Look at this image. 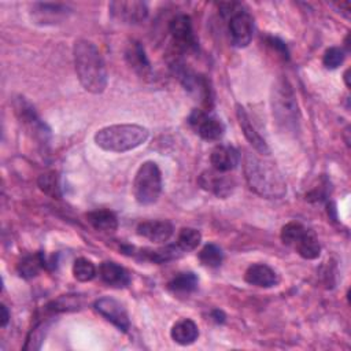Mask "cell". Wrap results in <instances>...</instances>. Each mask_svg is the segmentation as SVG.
Segmentation results:
<instances>
[{"instance_id": "cell-21", "label": "cell", "mask_w": 351, "mask_h": 351, "mask_svg": "<svg viewBox=\"0 0 351 351\" xmlns=\"http://www.w3.org/2000/svg\"><path fill=\"white\" fill-rule=\"evenodd\" d=\"M86 219L90 226L99 232L111 233L118 228L117 215L110 210H93L86 214Z\"/></svg>"}, {"instance_id": "cell-20", "label": "cell", "mask_w": 351, "mask_h": 351, "mask_svg": "<svg viewBox=\"0 0 351 351\" xmlns=\"http://www.w3.org/2000/svg\"><path fill=\"white\" fill-rule=\"evenodd\" d=\"M296 252L304 258V259H315L321 254V245L318 241V237L311 229H307L303 232V234L296 240L293 247Z\"/></svg>"}, {"instance_id": "cell-15", "label": "cell", "mask_w": 351, "mask_h": 351, "mask_svg": "<svg viewBox=\"0 0 351 351\" xmlns=\"http://www.w3.org/2000/svg\"><path fill=\"white\" fill-rule=\"evenodd\" d=\"M125 59L130 69L141 78H147L151 75V63L145 55V49L141 43L136 40H130L125 48Z\"/></svg>"}, {"instance_id": "cell-2", "label": "cell", "mask_w": 351, "mask_h": 351, "mask_svg": "<svg viewBox=\"0 0 351 351\" xmlns=\"http://www.w3.org/2000/svg\"><path fill=\"white\" fill-rule=\"evenodd\" d=\"M244 176L250 188L266 199H280L287 193V182L280 170L270 162L247 152Z\"/></svg>"}, {"instance_id": "cell-9", "label": "cell", "mask_w": 351, "mask_h": 351, "mask_svg": "<svg viewBox=\"0 0 351 351\" xmlns=\"http://www.w3.org/2000/svg\"><path fill=\"white\" fill-rule=\"evenodd\" d=\"M108 11L115 21L126 25L141 23L148 15L147 4L138 0L111 1L108 4Z\"/></svg>"}, {"instance_id": "cell-24", "label": "cell", "mask_w": 351, "mask_h": 351, "mask_svg": "<svg viewBox=\"0 0 351 351\" xmlns=\"http://www.w3.org/2000/svg\"><path fill=\"white\" fill-rule=\"evenodd\" d=\"M202 241V234L197 229L182 228L177 236L176 244L182 254L193 251Z\"/></svg>"}, {"instance_id": "cell-7", "label": "cell", "mask_w": 351, "mask_h": 351, "mask_svg": "<svg viewBox=\"0 0 351 351\" xmlns=\"http://www.w3.org/2000/svg\"><path fill=\"white\" fill-rule=\"evenodd\" d=\"M169 32L173 38L174 47L180 52H192L197 49V40L193 33L192 21L188 15H176L169 23Z\"/></svg>"}, {"instance_id": "cell-34", "label": "cell", "mask_w": 351, "mask_h": 351, "mask_svg": "<svg viewBox=\"0 0 351 351\" xmlns=\"http://www.w3.org/2000/svg\"><path fill=\"white\" fill-rule=\"evenodd\" d=\"M348 73H350V69H347L346 73H344V81H346V85H347V86H350V82H348Z\"/></svg>"}, {"instance_id": "cell-26", "label": "cell", "mask_w": 351, "mask_h": 351, "mask_svg": "<svg viewBox=\"0 0 351 351\" xmlns=\"http://www.w3.org/2000/svg\"><path fill=\"white\" fill-rule=\"evenodd\" d=\"M199 261L206 267H218L223 261L222 250L217 244L208 243L200 250Z\"/></svg>"}, {"instance_id": "cell-8", "label": "cell", "mask_w": 351, "mask_h": 351, "mask_svg": "<svg viewBox=\"0 0 351 351\" xmlns=\"http://www.w3.org/2000/svg\"><path fill=\"white\" fill-rule=\"evenodd\" d=\"M188 122L191 128L203 138L207 141H217L223 136L225 128L223 123L213 117L210 112L202 110V108H195L188 117Z\"/></svg>"}, {"instance_id": "cell-18", "label": "cell", "mask_w": 351, "mask_h": 351, "mask_svg": "<svg viewBox=\"0 0 351 351\" xmlns=\"http://www.w3.org/2000/svg\"><path fill=\"white\" fill-rule=\"evenodd\" d=\"M99 276L104 284L112 288H125L130 284L128 270L112 261H104L100 263Z\"/></svg>"}, {"instance_id": "cell-14", "label": "cell", "mask_w": 351, "mask_h": 351, "mask_svg": "<svg viewBox=\"0 0 351 351\" xmlns=\"http://www.w3.org/2000/svg\"><path fill=\"white\" fill-rule=\"evenodd\" d=\"M236 117H237V121H239V125L244 133V137L248 140V143L252 145V148L262 154V155H269L270 154V149L265 141V138L259 134V132L255 129V126L252 125L251 119H250V115L247 114L245 108L241 107L240 104L236 106Z\"/></svg>"}, {"instance_id": "cell-32", "label": "cell", "mask_w": 351, "mask_h": 351, "mask_svg": "<svg viewBox=\"0 0 351 351\" xmlns=\"http://www.w3.org/2000/svg\"><path fill=\"white\" fill-rule=\"evenodd\" d=\"M0 311H1V326L4 328L10 321V313H8V308L5 307V304L0 306Z\"/></svg>"}, {"instance_id": "cell-1", "label": "cell", "mask_w": 351, "mask_h": 351, "mask_svg": "<svg viewBox=\"0 0 351 351\" xmlns=\"http://www.w3.org/2000/svg\"><path fill=\"white\" fill-rule=\"evenodd\" d=\"M74 67L85 90L101 93L107 86V70L97 47L88 40H77L73 47Z\"/></svg>"}, {"instance_id": "cell-19", "label": "cell", "mask_w": 351, "mask_h": 351, "mask_svg": "<svg viewBox=\"0 0 351 351\" xmlns=\"http://www.w3.org/2000/svg\"><path fill=\"white\" fill-rule=\"evenodd\" d=\"M170 336L177 344L189 346V344L195 343V340L197 339L199 328L192 319L182 318L173 325V328L170 330Z\"/></svg>"}, {"instance_id": "cell-6", "label": "cell", "mask_w": 351, "mask_h": 351, "mask_svg": "<svg viewBox=\"0 0 351 351\" xmlns=\"http://www.w3.org/2000/svg\"><path fill=\"white\" fill-rule=\"evenodd\" d=\"M229 34L230 41L237 48L247 47L254 34V19L240 5L229 15Z\"/></svg>"}, {"instance_id": "cell-33", "label": "cell", "mask_w": 351, "mask_h": 351, "mask_svg": "<svg viewBox=\"0 0 351 351\" xmlns=\"http://www.w3.org/2000/svg\"><path fill=\"white\" fill-rule=\"evenodd\" d=\"M213 315H214V319L217 321V322H222L223 321V314L221 313V311H218V310H215V311H213Z\"/></svg>"}, {"instance_id": "cell-27", "label": "cell", "mask_w": 351, "mask_h": 351, "mask_svg": "<svg viewBox=\"0 0 351 351\" xmlns=\"http://www.w3.org/2000/svg\"><path fill=\"white\" fill-rule=\"evenodd\" d=\"M81 298L78 295H62L56 300L51 302L47 306L48 311L59 313V311H69V310H77L81 307Z\"/></svg>"}, {"instance_id": "cell-5", "label": "cell", "mask_w": 351, "mask_h": 351, "mask_svg": "<svg viewBox=\"0 0 351 351\" xmlns=\"http://www.w3.org/2000/svg\"><path fill=\"white\" fill-rule=\"evenodd\" d=\"M162 192V173L158 165L152 160L144 162L133 181V195L137 203L143 206L152 204L158 200Z\"/></svg>"}, {"instance_id": "cell-30", "label": "cell", "mask_w": 351, "mask_h": 351, "mask_svg": "<svg viewBox=\"0 0 351 351\" xmlns=\"http://www.w3.org/2000/svg\"><path fill=\"white\" fill-rule=\"evenodd\" d=\"M346 53L344 49L340 47H330L325 51L324 58H322V63L326 69L329 70H335L337 69L343 62H344Z\"/></svg>"}, {"instance_id": "cell-17", "label": "cell", "mask_w": 351, "mask_h": 351, "mask_svg": "<svg viewBox=\"0 0 351 351\" xmlns=\"http://www.w3.org/2000/svg\"><path fill=\"white\" fill-rule=\"evenodd\" d=\"M244 280L247 284L259 288L276 287L280 282V277L276 273V270L265 263L251 265L244 273Z\"/></svg>"}, {"instance_id": "cell-28", "label": "cell", "mask_w": 351, "mask_h": 351, "mask_svg": "<svg viewBox=\"0 0 351 351\" xmlns=\"http://www.w3.org/2000/svg\"><path fill=\"white\" fill-rule=\"evenodd\" d=\"M38 186L40 189L52 196V197H56L59 199L62 196V192H60V184H59V178H58V174L53 173V171H49V173H44L38 177Z\"/></svg>"}, {"instance_id": "cell-31", "label": "cell", "mask_w": 351, "mask_h": 351, "mask_svg": "<svg viewBox=\"0 0 351 351\" xmlns=\"http://www.w3.org/2000/svg\"><path fill=\"white\" fill-rule=\"evenodd\" d=\"M47 328H48V324L45 321H43L37 326H34L32 329V332L29 333L26 344H25L23 348L25 350H37V348H40L41 341L44 340V336H45V333L48 330Z\"/></svg>"}, {"instance_id": "cell-22", "label": "cell", "mask_w": 351, "mask_h": 351, "mask_svg": "<svg viewBox=\"0 0 351 351\" xmlns=\"http://www.w3.org/2000/svg\"><path fill=\"white\" fill-rule=\"evenodd\" d=\"M45 266H47V261H45V256L43 255V252H36V254H30V255H26L25 258H22L16 266V270L21 277L29 280V278L36 277L38 274V271L41 269H44Z\"/></svg>"}, {"instance_id": "cell-10", "label": "cell", "mask_w": 351, "mask_h": 351, "mask_svg": "<svg viewBox=\"0 0 351 351\" xmlns=\"http://www.w3.org/2000/svg\"><path fill=\"white\" fill-rule=\"evenodd\" d=\"M197 182L202 186V189L222 199L228 197L236 186V182L230 176H228L223 171H218L215 169L204 170L199 176Z\"/></svg>"}, {"instance_id": "cell-12", "label": "cell", "mask_w": 351, "mask_h": 351, "mask_svg": "<svg viewBox=\"0 0 351 351\" xmlns=\"http://www.w3.org/2000/svg\"><path fill=\"white\" fill-rule=\"evenodd\" d=\"M71 14V8L62 3H34L30 10V16L38 25H56L64 21Z\"/></svg>"}, {"instance_id": "cell-25", "label": "cell", "mask_w": 351, "mask_h": 351, "mask_svg": "<svg viewBox=\"0 0 351 351\" xmlns=\"http://www.w3.org/2000/svg\"><path fill=\"white\" fill-rule=\"evenodd\" d=\"M97 274L96 266L93 265L92 261L86 258H77L73 265V276L75 280L81 282H88L93 280Z\"/></svg>"}, {"instance_id": "cell-4", "label": "cell", "mask_w": 351, "mask_h": 351, "mask_svg": "<svg viewBox=\"0 0 351 351\" xmlns=\"http://www.w3.org/2000/svg\"><path fill=\"white\" fill-rule=\"evenodd\" d=\"M149 136L147 128L134 123L111 125L95 133V143L108 152H126L144 144Z\"/></svg>"}, {"instance_id": "cell-23", "label": "cell", "mask_w": 351, "mask_h": 351, "mask_svg": "<svg viewBox=\"0 0 351 351\" xmlns=\"http://www.w3.org/2000/svg\"><path fill=\"white\" fill-rule=\"evenodd\" d=\"M197 282L199 278L193 271H182L176 274L169 282H167V288L173 292V293H191L197 288Z\"/></svg>"}, {"instance_id": "cell-29", "label": "cell", "mask_w": 351, "mask_h": 351, "mask_svg": "<svg viewBox=\"0 0 351 351\" xmlns=\"http://www.w3.org/2000/svg\"><path fill=\"white\" fill-rule=\"evenodd\" d=\"M306 230V228L300 223V222H288L282 226L281 229V233H280V237H281V241L285 244V245H289V247H293V244L296 243V240L303 234V232Z\"/></svg>"}, {"instance_id": "cell-3", "label": "cell", "mask_w": 351, "mask_h": 351, "mask_svg": "<svg viewBox=\"0 0 351 351\" xmlns=\"http://www.w3.org/2000/svg\"><path fill=\"white\" fill-rule=\"evenodd\" d=\"M271 112L277 126L288 133H296L300 125V110L289 81L280 77L271 88Z\"/></svg>"}, {"instance_id": "cell-11", "label": "cell", "mask_w": 351, "mask_h": 351, "mask_svg": "<svg viewBox=\"0 0 351 351\" xmlns=\"http://www.w3.org/2000/svg\"><path fill=\"white\" fill-rule=\"evenodd\" d=\"M93 308L103 318L111 322L122 332H128L130 328V319L126 308L112 298H100L93 303Z\"/></svg>"}, {"instance_id": "cell-16", "label": "cell", "mask_w": 351, "mask_h": 351, "mask_svg": "<svg viewBox=\"0 0 351 351\" xmlns=\"http://www.w3.org/2000/svg\"><path fill=\"white\" fill-rule=\"evenodd\" d=\"M210 162L213 169L223 173H229L236 169L240 162V154L233 145L219 144L210 154Z\"/></svg>"}, {"instance_id": "cell-13", "label": "cell", "mask_w": 351, "mask_h": 351, "mask_svg": "<svg viewBox=\"0 0 351 351\" xmlns=\"http://www.w3.org/2000/svg\"><path fill=\"white\" fill-rule=\"evenodd\" d=\"M173 232H174L173 223L166 219L144 221L137 226V234L152 243L167 241L173 236Z\"/></svg>"}]
</instances>
